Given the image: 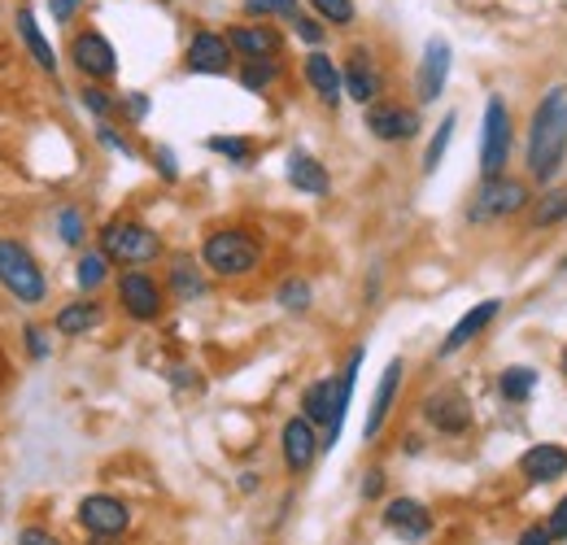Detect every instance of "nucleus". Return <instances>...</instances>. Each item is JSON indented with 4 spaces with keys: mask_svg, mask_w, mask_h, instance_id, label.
<instances>
[{
    "mask_svg": "<svg viewBox=\"0 0 567 545\" xmlns=\"http://www.w3.org/2000/svg\"><path fill=\"white\" fill-rule=\"evenodd\" d=\"M292 31H297V40H306V44H323V27H319L315 18H306V13L292 18Z\"/></svg>",
    "mask_w": 567,
    "mask_h": 545,
    "instance_id": "obj_40",
    "label": "nucleus"
},
{
    "mask_svg": "<svg viewBox=\"0 0 567 545\" xmlns=\"http://www.w3.org/2000/svg\"><path fill=\"white\" fill-rule=\"evenodd\" d=\"M519 476L528 484H555L567 476V450L559 441H542V445H528L519 454Z\"/></svg>",
    "mask_w": 567,
    "mask_h": 545,
    "instance_id": "obj_16",
    "label": "nucleus"
},
{
    "mask_svg": "<svg viewBox=\"0 0 567 545\" xmlns=\"http://www.w3.org/2000/svg\"><path fill=\"white\" fill-rule=\"evenodd\" d=\"M515 545H555V537H550V528H546V520H542V524H528V528L515 537Z\"/></svg>",
    "mask_w": 567,
    "mask_h": 545,
    "instance_id": "obj_42",
    "label": "nucleus"
},
{
    "mask_svg": "<svg viewBox=\"0 0 567 545\" xmlns=\"http://www.w3.org/2000/svg\"><path fill=\"white\" fill-rule=\"evenodd\" d=\"M184 62H188L193 74H227L231 70V44L218 31H197L188 40V58Z\"/></svg>",
    "mask_w": 567,
    "mask_h": 545,
    "instance_id": "obj_19",
    "label": "nucleus"
},
{
    "mask_svg": "<svg viewBox=\"0 0 567 545\" xmlns=\"http://www.w3.org/2000/svg\"><path fill=\"white\" fill-rule=\"evenodd\" d=\"M315 4V13H319V22H332V27H350L354 22V0H310Z\"/></svg>",
    "mask_w": 567,
    "mask_h": 545,
    "instance_id": "obj_34",
    "label": "nucleus"
},
{
    "mask_svg": "<svg viewBox=\"0 0 567 545\" xmlns=\"http://www.w3.org/2000/svg\"><path fill=\"white\" fill-rule=\"evenodd\" d=\"M555 223H567V188H546L542 197H533V205H528V227L533 232L555 227Z\"/></svg>",
    "mask_w": 567,
    "mask_h": 545,
    "instance_id": "obj_27",
    "label": "nucleus"
},
{
    "mask_svg": "<svg viewBox=\"0 0 567 545\" xmlns=\"http://www.w3.org/2000/svg\"><path fill=\"white\" fill-rule=\"evenodd\" d=\"M18 35H22V44H27V53L35 58V66L40 70H58V53H53V44L44 40V31H40V22H35V13L31 9H18Z\"/></svg>",
    "mask_w": 567,
    "mask_h": 545,
    "instance_id": "obj_25",
    "label": "nucleus"
},
{
    "mask_svg": "<svg viewBox=\"0 0 567 545\" xmlns=\"http://www.w3.org/2000/svg\"><path fill=\"white\" fill-rule=\"evenodd\" d=\"M206 148L218 153V157H227V162H236V166H249L254 162V140L245 136H210Z\"/></svg>",
    "mask_w": 567,
    "mask_h": 545,
    "instance_id": "obj_33",
    "label": "nucleus"
},
{
    "mask_svg": "<svg viewBox=\"0 0 567 545\" xmlns=\"http://www.w3.org/2000/svg\"><path fill=\"white\" fill-rule=\"evenodd\" d=\"M71 62L87 79H114L118 74V53L101 31H79L71 40Z\"/></svg>",
    "mask_w": 567,
    "mask_h": 545,
    "instance_id": "obj_14",
    "label": "nucleus"
},
{
    "mask_svg": "<svg viewBox=\"0 0 567 545\" xmlns=\"http://www.w3.org/2000/svg\"><path fill=\"white\" fill-rule=\"evenodd\" d=\"M384 528H389L398 542L420 545L432 537L436 520H432V511H427L420 497H393V502L384 506Z\"/></svg>",
    "mask_w": 567,
    "mask_h": 545,
    "instance_id": "obj_11",
    "label": "nucleus"
},
{
    "mask_svg": "<svg viewBox=\"0 0 567 545\" xmlns=\"http://www.w3.org/2000/svg\"><path fill=\"white\" fill-rule=\"evenodd\" d=\"M83 0H49V13L58 18V22H71L74 18V9H79Z\"/></svg>",
    "mask_w": 567,
    "mask_h": 545,
    "instance_id": "obj_46",
    "label": "nucleus"
},
{
    "mask_svg": "<svg viewBox=\"0 0 567 545\" xmlns=\"http://www.w3.org/2000/svg\"><path fill=\"white\" fill-rule=\"evenodd\" d=\"M202 267L218 279H245L262 267V245L245 227H218L202 245Z\"/></svg>",
    "mask_w": 567,
    "mask_h": 545,
    "instance_id": "obj_2",
    "label": "nucleus"
},
{
    "mask_svg": "<svg viewBox=\"0 0 567 545\" xmlns=\"http://www.w3.org/2000/svg\"><path fill=\"white\" fill-rule=\"evenodd\" d=\"M533 205V193L524 179H511V175H497V179H481L472 202L463 205V218L472 227H489V223H506L515 214H524Z\"/></svg>",
    "mask_w": 567,
    "mask_h": 545,
    "instance_id": "obj_3",
    "label": "nucleus"
},
{
    "mask_svg": "<svg viewBox=\"0 0 567 545\" xmlns=\"http://www.w3.org/2000/svg\"><path fill=\"white\" fill-rule=\"evenodd\" d=\"M101 254L123 267H144V263L162 258V236L136 218H110L101 227Z\"/></svg>",
    "mask_w": 567,
    "mask_h": 545,
    "instance_id": "obj_4",
    "label": "nucleus"
},
{
    "mask_svg": "<svg viewBox=\"0 0 567 545\" xmlns=\"http://www.w3.org/2000/svg\"><path fill=\"white\" fill-rule=\"evenodd\" d=\"M546 528H550V537L555 542H567V493L546 511Z\"/></svg>",
    "mask_w": 567,
    "mask_h": 545,
    "instance_id": "obj_37",
    "label": "nucleus"
},
{
    "mask_svg": "<svg viewBox=\"0 0 567 545\" xmlns=\"http://www.w3.org/2000/svg\"><path fill=\"white\" fill-rule=\"evenodd\" d=\"M284 175H288V184H292L297 193H306V197H328V193H332L328 166H323L315 153H306V148H292V153H288Z\"/></svg>",
    "mask_w": 567,
    "mask_h": 545,
    "instance_id": "obj_17",
    "label": "nucleus"
},
{
    "mask_svg": "<svg viewBox=\"0 0 567 545\" xmlns=\"http://www.w3.org/2000/svg\"><path fill=\"white\" fill-rule=\"evenodd\" d=\"M227 44L231 53H240L245 62H267V58H280V35L267 27V22H245V27H231L227 31Z\"/></svg>",
    "mask_w": 567,
    "mask_h": 545,
    "instance_id": "obj_21",
    "label": "nucleus"
},
{
    "mask_svg": "<svg viewBox=\"0 0 567 545\" xmlns=\"http://www.w3.org/2000/svg\"><path fill=\"white\" fill-rule=\"evenodd\" d=\"M206 288H210V284H206V271H202L193 258H175V263H171V271H166V292H171L175 301H184V306H188V301H202Z\"/></svg>",
    "mask_w": 567,
    "mask_h": 545,
    "instance_id": "obj_24",
    "label": "nucleus"
},
{
    "mask_svg": "<svg viewBox=\"0 0 567 545\" xmlns=\"http://www.w3.org/2000/svg\"><path fill=\"white\" fill-rule=\"evenodd\" d=\"M27 353H31L35 362L49 358V332H44V328H27Z\"/></svg>",
    "mask_w": 567,
    "mask_h": 545,
    "instance_id": "obj_41",
    "label": "nucleus"
},
{
    "mask_svg": "<svg viewBox=\"0 0 567 545\" xmlns=\"http://www.w3.org/2000/svg\"><path fill=\"white\" fill-rule=\"evenodd\" d=\"M497 315H502V301L497 297H485V301H476L450 332H445V341L436 345V358H454L458 349H467V345L476 341V337H485V328L494 323Z\"/></svg>",
    "mask_w": 567,
    "mask_h": 545,
    "instance_id": "obj_15",
    "label": "nucleus"
},
{
    "mask_svg": "<svg viewBox=\"0 0 567 545\" xmlns=\"http://www.w3.org/2000/svg\"><path fill=\"white\" fill-rule=\"evenodd\" d=\"M18 545H62L49 528H22L18 533Z\"/></svg>",
    "mask_w": 567,
    "mask_h": 545,
    "instance_id": "obj_43",
    "label": "nucleus"
},
{
    "mask_svg": "<svg viewBox=\"0 0 567 545\" xmlns=\"http://www.w3.org/2000/svg\"><path fill=\"white\" fill-rule=\"evenodd\" d=\"M559 267H564V271H567V254H564V263H559Z\"/></svg>",
    "mask_w": 567,
    "mask_h": 545,
    "instance_id": "obj_49",
    "label": "nucleus"
},
{
    "mask_svg": "<svg viewBox=\"0 0 567 545\" xmlns=\"http://www.w3.org/2000/svg\"><path fill=\"white\" fill-rule=\"evenodd\" d=\"M398 389H402V358H393V362L384 367V376H380V384H375V393H371V410H367V423H362V436H367V441H375V436L384 432V423H389V414H393V402H398Z\"/></svg>",
    "mask_w": 567,
    "mask_h": 545,
    "instance_id": "obj_18",
    "label": "nucleus"
},
{
    "mask_svg": "<svg viewBox=\"0 0 567 545\" xmlns=\"http://www.w3.org/2000/svg\"><path fill=\"white\" fill-rule=\"evenodd\" d=\"M559 371H564V380H567V349H564V362H559Z\"/></svg>",
    "mask_w": 567,
    "mask_h": 545,
    "instance_id": "obj_48",
    "label": "nucleus"
},
{
    "mask_svg": "<svg viewBox=\"0 0 567 545\" xmlns=\"http://www.w3.org/2000/svg\"><path fill=\"white\" fill-rule=\"evenodd\" d=\"M118 301L127 310V319L136 323H157L162 306H166V288L148 271H123L118 275Z\"/></svg>",
    "mask_w": 567,
    "mask_h": 545,
    "instance_id": "obj_8",
    "label": "nucleus"
},
{
    "mask_svg": "<svg viewBox=\"0 0 567 545\" xmlns=\"http://www.w3.org/2000/svg\"><path fill=\"white\" fill-rule=\"evenodd\" d=\"M497 393H502L511 407L528 402V398L537 393V371H533V367H502V376H497Z\"/></svg>",
    "mask_w": 567,
    "mask_h": 545,
    "instance_id": "obj_28",
    "label": "nucleus"
},
{
    "mask_svg": "<svg viewBox=\"0 0 567 545\" xmlns=\"http://www.w3.org/2000/svg\"><path fill=\"white\" fill-rule=\"evenodd\" d=\"M337 376H323V380H315V384H306V393H301V414L315 423V428H332V419H337Z\"/></svg>",
    "mask_w": 567,
    "mask_h": 545,
    "instance_id": "obj_23",
    "label": "nucleus"
},
{
    "mask_svg": "<svg viewBox=\"0 0 567 545\" xmlns=\"http://www.w3.org/2000/svg\"><path fill=\"white\" fill-rule=\"evenodd\" d=\"M341 79H346V96H354L358 105H375V101H380V70H375L367 49H354V53L346 58Z\"/></svg>",
    "mask_w": 567,
    "mask_h": 545,
    "instance_id": "obj_20",
    "label": "nucleus"
},
{
    "mask_svg": "<svg viewBox=\"0 0 567 545\" xmlns=\"http://www.w3.org/2000/svg\"><path fill=\"white\" fill-rule=\"evenodd\" d=\"M380 493H384V472H380V467H371L367 480H362V497H367V502H375Z\"/></svg>",
    "mask_w": 567,
    "mask_h": 545,
    "instance_id": "obj_44",
    "label": "nucleus"
},
{
    "mask_svg": "<svg viewBox=\"0 0 567 545\" xmlns=\"http://www.w3.org/2000/svg\"><path fill=\"white\" fill-rule=\"evenodd\" d=\"M511 105L502 101V96H489L485 101V132H481V179H497V175H506V162H511Z\"/></svg>",
    "mask_w": 567,
    "mask_h": 545,
    "instance_id": "obj_6",
    "label": "nucleus"
},
{
    "mask_svg": "<svg viewBox=\"0 0 567 545\" xmlns=\"http://www.w3.org/2000/svg\"><path fill=\"white\" fill-rule=\"evenodd\" d=\"M153 157H157V171H162V179H179V171H175V153H171V148H157Z\"/></svg>",
    "mask_w": 567,
    "mask_h": 545,
    "instance_id": "obj_45",
    "label": "nucleus"
},
{
    "mask_svg": "<svg viewBox=\"0 0 567 545\" xmlns=\"http://www.w3.org/2000/svg\"><path fill=\"white\" fill-rule=\"evenodd\" d=\"M567 162V88L555 83L528 123V144H524V171L533 184H555Z\"/></svg>",
    "mask_w": 567,
    "mask_h": 545,
    "instance_id": "obj_1",
    "label": "nucleus"
},
{
    "mask_svg": "<svg viewBox=\"0 0 567 545\" xmlns=\"http://www.w3.org/2000/svg\"><path fill=\"white\" fill-rule=\"evenodd\" d=\"M306 83H310V92L332 110V105H341V96H346V79H341V66L323 53V49H315L310 58H306Z\"/></svg>",
    "mask_w": 567,
    "mask_h": 545,
    "instance_id": "obj_22",
    "label": "nucleus"
},
{
    "mask_svg": "<svg viewBox=\"0 0 567 545\" xmlns=\"http://www.w3.org/2000/svg\"><path fill=\"white\" fill-rule=\"evenodd\" d=\"M280 450H284V467H288L292 476H301V472L315 467V459H319V450H323V436L315 432V423H310L306 414H292L280 428Z\"/></svg>",
    "mask_w": 567,
    "mask_h": 545,
    "instance_id": "obj_9",
    "label": "nucleus"
},
{
    "mask_svg": "<svg viewBox=\"0 0 567 545\" xmlns=\"http://www.w3.org/2000/svg\"><path fill=\"white\" fill-rule=\"evenodd\" d=\"M454 127H458V119L454 114H445L441 119V127L432 132L424 148V175H436V166H441V157H445V148H450V140H454Z\"/></svg>",
    "mask_w": 567,
    "mask_h": 545,
    "instance_id": "obj_31",
    "label": "nucleus"
},
{
    "mask_svg": "<svg viewBox=\"0 0 567 545\" xmlns=\"http://www.w3.org/2000/svg\"><path fill=\"white\" fill-rule=\"evenodd\" d=\"M58 232H62V240L66 245H83V236H87V218H83V209H58Z\"/></svg>",
    "mask_w": 567,
    "mask_h": 545,
    "instance_id": "obj_35",
    "label": "nucleus"
},
{
    "mask_svg": "<svg viewBox=\"0 0 567 545\" xmlns=\"http://www.w3.org/2000/svg\"><path fill=\"white\" fill-rule=\"evenodd\" d=\"M367 132L375 140H384V144H402V140H415L420 136V114L415 110H406V105H398V101H375V105H367Z\"/></svg>",
    "mask_w": 567,
    "mask_h": 545,
    "instance_id": "obj_12",
    "label": "nucleus"
},
{
    "mask_svg": "<svg viewBox=\"0 0 567 545\" xmlns=\"http://www.w3.org/2000/svg\"><path fill=\"white\" fill-rule=\"evenodd\" d=\"M127 114H132L136 123H141L144 114H148V96H144V92H127Z\"/></svg>",
    "mask_w": 567,
    "mask_h": 545,
    "instance_id": "obj_47",
    "label": "nucleus"
},
{
    "mask_svg": "<svg viewBox=\"0 0 567 545\" xmlns=\"http://www.w3.org/2000/svg\"><path fill=\"white\" fill-rule=\"evenodd\" d=\"M83 110H87V114H96V119L105 123V119H110V110H114V101H110L101 88H83Z\"/></svg>",
    "mask_w": 567,
    "mask_h": 545,
    "instance_id": "obj_38",
    "label": "nucleus"
},
{
    "mask_svg": "<svg viewBox=\"0 0 567 545\" xmlns=\"http://www.w3.org/2000/svg\"><path fill=\"white\" fill-rule=\"evenodd\" d=\"M450 66H454L450 40L432 35L424 44V58H420V74H415V96H420V105L441 101V92H445V83H450Z\"/></svg>",
    "mask_w": 567,
    "mask_h": 545,
    "instance_id": "obj_13",
    "label": "nucleus"
},
{
    "mask_svg": "<svg viewBox=\"0 0 567 545\" xmlns=\"http://www.w3.org/2000/svg\"><path fill=\"white\" fill-rule=\"evenodd\" d=\"M276 301H280L288 315H306L310 301H315V292H310V284L301 275H288L280 288H276Z\"/></svg>",
    "mask_w": 567,
    "mask_h": 545,
    "instance_id": "obj_30",
    "label": "nucleus"
},
{
    "mask_svg": "<svg viewBox=\"0 0 567 545\" xmlns=\"http://www.w3.org/2000/svg\"><path fill=\"white\" fill-rule=\"evenodd\" d=\"M74 520H79V528L87 537H123L132 528V506L123 497H114V493H87L79 502Z\"/></svg>",
    "mask_w": 567,
    "mask_h": 545,
    "instance_id": "obj_7",
    "label": "nucleus"
},
{
    "mask_svg": "<svg viewBox=\"0 0 567 545\" xmlns=\"http://www.w3.org/2000/svg\"><path fill=\"white\" fill-rule=\"evenodd\" d=\"M96 140H101L110 153H123V157H132V153H136V148H132V140H123L110 123H101V127H96Z\"/></svg>",
    "mask_w": 567,
    "mask_h": 545,
    "instance_id": "obj_39",
    "label": "nucleus"
},
{
    "mask_svg": "<svg viewBox=\"0 0 567 545\" xmlns=\"http://www.w3.org/2000/svg\"><path fill=\"white\" fill-rule=\"evenodd\" d=\"M424 419L441 436H467L472 432V402L458 389H441L424 398Z\"/></svg>",
    "mask_w": 567,
    "mask_h": 545,
    "instance_id": "obj_10",
    "label": "nucleus"
},
{
    "mask_svg": "<svg viewBox=\"0 0 567 545\" xmlns=\"http://www.w3.org/2000/svg\"><path fill=\"white\" fill-rule=\"evenodd\" d=\"M105 279H110V258H105L101 249H87V254L74 263V284H79L83 292H96Z\"/></svg>",
    "mask_w": 567,
    "mask_h": 545,
    "instance_id": "obj_29",
    "label": "nucleus"
},
{
    "mask_svg": "<svg viewBox=\"0 0 567 545\" xmlns=\"http://www.w3.org/2000/svg\"><path fill=\"white\" fill-rule=\"evenodd\" d=\"M101 306L96 301H71V306H62L58 310V319H53V328L62 332V337H87L92 328H101Z\"/></svg>",
    "mask_w": 567,
    "mask_h": 545,
    "instance_id": "obj_26",
    "label": "nucleus"
},
{
    "mask_svg": "<svg viewBox=\"0 0 567 545\" xmlns=\"http://www.w3.org/2000/svg\"><path fill=\"white\" fill-rule=\"evenodd\" d=\"M245 9H249V13H258V18H288V22L301 13V4H297V0H245Z\"/></svg>",
    "mask_w": 567,
    "mask_h": 545,
    "instance_id": "obj_36",
    "label": "nucleus"
},
{
    "mask_svg": "<svg viewBox=\"0 0 567 545\" xmlns=\"http://www.w3.org/2000/svg\"><path fill=\"white\" fill-rule=\"evenodd\" d=\"M0 288L22 306H40L49 297V279L40 271V263L31 258L27 245H18L9 236H0Z\"/></svg>",
    "mask_w": 567,
    "mask_h": 545,
    "instance_id": "obj_5",
    "label": "nucleus"
},
{
    "mask_svg": "<svg viewBox=\"0 0 567 545\" xmlns=\"http://www.w3.org/2000/svg\"><path fill=\"white\" fill-rule=\"evenodd\" d=\"M276 79H280V62H276V58H267V62H245V66H240V88H245V92H267Z\"/></svg>",
    "mask_w": 567,
    "mask_h": 545,
    "instance_id": "obj_32",
    "label": "nucleus"
}]
</instances>
